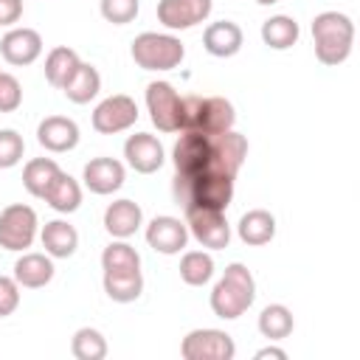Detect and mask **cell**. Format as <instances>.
<instances>
[{
  "label": "cell",
  "mask_w": 360,
  "mask_h": 360,
  "mask_svg": "<svg viewBox=\"0 0 360 360\" xmlns=\"http://www.w3.org/2000/svg\"><path fill=\"white\" fill-rule=\"evenodd\" d=\"M188 242V228L177 217H155L146 225V245L163 256H174L186 248Z\"/></svg>",
  "instance_id": "obj_14"
},
{
  "label": "cell",
  "mask_w": 360,
  "mask_h": 360,
  "mask_svg": "<svg viewBox=\"0 0 360 360\" xmlns=\"http://www.w3.org/2000/svg\"><path fill=\"white\" fill-rule=\"evenodd\" d=\"M59 163L56 160H51V158H34V160H28L25 163V169H22V186H25V191L31 194V197H45V191L51 188V183L59 177Z\"/></svg>",
  "instance_id": "obj_27"
},
{
  "label": "cell",
  "mask_w": 360,
  "mask_h": 360,
  "mask_svg": "<svg viewBox=\"0 0 360 360\" xmlns=\"http://www.w3.org/2000/svg\"><path fill=\"white\" fill-rule=\"evenodd\" d=\"M101 8V17L112 25H127L138 17L141 11V0H101L98 3Z\"/></svg>",
  "instance_id": "obj_34"
},
{
  "label": "cell",
  "mask_w": 360,
  "mask_h": 360,
  "mask_svg": "<svg viewBox=\"0 0 360 360\" xmlns=\"http://www.w3.org/2000/svg\"><path fill=\"white\" fill-rule=\"evenodd\" d=\"M141 222H143V211H141V205L132 202V200H115V202H110L107 211H104V228H107V233L115 236V239L132 236V233L141 228Z\"/></svg>",
  "instance_id": "obj_20"
},
{
  "label": "cell",
  "mask_w": 360,
  "mask_h": 360,
  "mask_svg": "<svg viewBox=\"0 0 360 360\" xmlns=\"http://www.w3.org/2000/svg\"><path fill=\"white\" fill-rule=\"evenodd\" d=\"M256 360H287V352L278 346H264L256 352Z\"/></svg>",
  "instance_id": "obj_39"
},
{
  "label": "cell",
  "mask_w": 360,
  "mask_h": 360,
  "mask_svg": "<svg viewBox=\"0 0 360 360\" xmlns=\"http://www.w3.org/2000/svg\"><path fill=\"white\" fill-rule=\"evenodd\" d=\"M248 158V138L239 135L236 129L211 135V160L205 172H217V174H228L236 177L242 163Z\"/></svg>",
  "instance_id": "obj_10"
},
{
  "label": "cell",
  "mask_w": 360,
  "mask_h": 360,
  "mask_svg": "<svg viewBox=\"0 0 360 360\" xmlns=\"http://www.w3.org/2000/svg\"><path fill=\"white\" fill-rule=\"evenodd\" d=\"M253 298H256L253 273L245 264L233 262V264L225 267L222 278L211 290V309H214V315H219L225 321H233L253 304Z\"/></svg>",
  "instance_id": "obj_3"
},
{
  "label": "cell",
  "mask_w": 360,
  "mask_h": 360,
  "mask_svg": "<svg viewBox=\"0 0 360 360\" xmlns=\"http://www.w3.org/2000/svg\"><path fill=\"white\" fill-rule=\"evenodd\" d=\"M214 3L211 0H160L158 3V20L169 31H186L202 20H208Z\"/></svg>",
  "instance_id": "obj_13"
},
{
  "label": "cell",
  "mask_w": 360,
  "mask_h": 360,
  "mask_svg": "<svg viewBox=\"0 0 360 360\" xmlns=\"http://www.w3.org/2000/svg\"><path fill=\"white\" fill-rule=\"evenodd\" d=\"M312 39L321 65H343L354 45V22L340 11H321L312 20Z\"/></svg>",
  "instance_id": "obj_2"
},
{
  "label": "cell",
  "mask_w": 360,
  "mask_h": 360,
  "mask_svg": "<svg viewBox=\"0 0 360 360\" xmlns=\"http://www.w3.org/2000/svg\"><path fill=\"white\" fill-rule=\"evenodd\" d=\"M37 141L48 152H70L79 143V127L68 115H48L37 127Z\"/></svg>",
  "instance_id": "obj_17"
},
{
  "label": "cell",
  "mask_w": 360,
  "mask_h": 360,
  "mask_svg": "<svg viewBox=\"0 0 360 360\" xmlns=\"http://www.w3.org/2000/svg\"><path fill=\"white\" fill-rule=\"evenodd\" d=\"M129 53L138 68L143 70H172L183 62L186 48L177 37L172 34H158V31H143L132 39Z\"/></svg>",
  "instance_id": "obj_5"
},
{
  "label": "cell",
  "mask_w": 360,
  "mask_h": 360,
  "mask_svg": "<svg viewBox=\"0 0 360 360\" xmlns=\"http://www.w3.org/2000/svg\"><path fill=\"white\" fill-rule=\"evenodd\" d=\"M135 121H138V104H135V98H129V96H124V93L107 96V98L93 110V129L101 132V135L124 132V129H129Z\"/></svg>",
  "instance_id": "obj_11"
},
{
  "label": "cell",
  "mask_w": 360,
  "mask_h": 360,
  "mask_svg": "<svg viewBox=\"0 0 360 360\" xmlns=\"http://www.w3.org/2000/svg\"><path fill=\"white\" fill-rule=\"evenodd\" d=\"M298 37H301V28H298V22H295L292 17H287V14H276V17H270V20L262 22V42H264L267 48H273V51H287V48H292V45L298 42Z\"/></svg>",
  "instance_id": "obj_25"
},
{
  "label": "cell",
  "mask_w": 360,
  "mask_h": 360,
  "mask_svg": "<svg viewBox=\"0 0 360 360\" xmlns=\"http://www.w3.org/2000/svg\"><path fill=\"white\" fill-rule=\"evenodd\" d=\"M98 90H101V76H98V70L93 68V65H87V62H82L79 68H76V73L65 82V87H62V93L68 96V101H73V104H87L90 98H96L98 96Z\"/></svg>",
  "instance_id": "obj_26"
},
{
  "label": "cell",
  "mask_w": 360,
  "mask_h": 360,
  "mask_svg": "<svg viewBox=\"0 0 360 360\" xmlns=\"http://www.w3.org/2000/svg\"><path fill=\"white\" fill-rule=\"evenodd\" d=\"M186 211V228L188 233L211 250H222L231 242V225L225 219V211L211 208H183Z\"/></svg>",
  "instance_id": "obj_9"
},
{
  "label": "cell",
  "mask_w": 360,
  "mask_h": 360,
  "mask_svg": "<svg viewBox=\"0 0 360 360\" xmlns=\"http://www.w3.org/2000/svg\"><path fill=\"white\" fill-rule=\"evenodd\" d=\"M22 17V0H0V25H14Z\"/></svg>",
  "instance_id": "obj_38"
},
{
  "label": "cell",
  "mask_w": 360,
  "mask_h": 360,
  "mask_svg": "<svg viewBox=\"0 0 360 360\" xmlns=\"http://www.w3.org/2000/svg\"><path fill=\"white\" fill-rule=\"evenodd\" d=\"M25 141L17 129H0V169H11L22 160Z\"/></svg>",
  "instance_id": "obj_35"
},
{
  "label": "cell",
  "mask_w": 360,
  "mask_h": 360,
  "mask_svg": "<svg viewBox=\"0 0 360 360\" xmlns=\"http://www.w3.org/2000/svg\"><path fill=\"white\" fill-rule=\"evenodd\" d=\"M20 307V284L14 276H0V318L11 315Z\"/></svg>",
  "instance_id": "obj_37"
},
{
  "label": "cell",
  "mask_w": 360,
  "mask_h": 360,
  "mask_svg": "<svg viewBox=\"0 0 360 360\" xmlns=\"http://www.w3.org/2000/svg\"><path fill=\"white\" fill-rule=\"evenodd\" d=\"M124 158L138 174H152L163 166V143L149 132H135L124 143Z\"/></svg>",
  "instance_id": "obj_16"
},
{
  "label": "cell",
  "mask_w": 360,
  "mask_h": 360,
  "mask_svg": "<svg viewBox=\"0 0 360 360\" xmlns=\"http://www.w3.org/2000/svg\"><path fill=\"white\" fill-rule=\"evenodd\" d=\"M22 101V87L17 82V76L11 73H0V112H14Z\"/></svg>",
  "instance_id": "obj_36"
},
{
  "label": "cell",
  "mask_w": 360,
  "mask_h": 360,
  "mask_svg": "<svg viewBox=\"0 0 360 360\" xmlns=\"http://www.w3.org/2000/svg\"><path fill=\"white\" fill-rule=\"evenodd\" d=\"M242 42H245V34L242 28L233 22V20H219V22H211L202 34V48L217 56V59H228V56H236L242 51Z\"/></svg>",
  "instance_id": "obj_19"
},
{
  "label": "cell",
  "mask_w": 360,
  "mask_h": 360,
  "mask_svg": "<svg viewBox=\"0 0 360 360\" xmlns=\"http://www.w3.org/2000/svg\"><path fill=\"white\" fill-rule=\"evenodd\" d=\"M259 6H273V3H278V0H256Z\"/></svg>",
  "instance_id": "obj_40"
},
{
  "label": "cell",
  "mask_w": 360,
  "mask_h": 360,
  "mask_svg": "<svg viewBox=\"0 0 360 360\" xmlns=\"http://www.w3.org/2000/svg\"><path fill=\"white\" fill-rule=\"evenodd\" d=\"M236 112L233 104L222 96H183V115H180V132H202V135H219L233 129Z\"/></svg>",
  "instance_id": "obj_4"
},
{
  "label": "cell",
  "mask_w": 360,
  "mask_h": 360,
  "mask_svg": "<svg viewBox=\"0 0 360 360\" xmlns=\"http://www.w3.org/2000/svg\"><path fill=\"white\" fill-rule=\"evenodd\" d=\"M39 239H42V248H45V253L51 259H68L79 248V231L68 219H51V222H45Z\"/></svg>",
  "instance_id": "obj_21"
},
{
  "label": "cell",
  "mask_w": 360,
  "mask_h": 360,
  "mask_svg": "<svg viewBox=\"0 0 360 360\" xmlns=\"http://www.w3.org/2000/svg\"><path fill=\"white\" fill-rule=\"evenodd\" d=\"M146 110L152 124L160 132H180V115H183V96L169 82H149L146 84Z\"/></svg>",
  "instance_id": "obj_8"
},
{
  "label": "cell",
  "mask_w": 360,
  "mask_h": 360,
  "mask_svg": "<svg viewBox=\"0 0 360 360\" xmlns=\"http://www.w3.org/2000/svg\"><path fill=\"white\" fill-rule=\"evenodd\" d=\"M37 211L31 205L14 202L0 211V248L6 250H25L37 239Z\"/></svg>",
  "instance_id": "obj_6"
},
{
  "label": "cell",
  "mask_w": 360,
  "mask_h": 360,
  "mask_svg": "<svg viewBox=\"0 0 360 360\" xmlns=\"http://www.w3.org/2000/svg\"><path fill=\"white\" fill-rule=\"evenodd\" d=\"M53 278V262L48 253H22L14 262V281L28 290H39Z\"/></svg>",
  "instance_id": "obj_23"
},
{
  "label": "cell",
  "mask_w": 360,
  "mask_h": 360,
  "mask_svg": "<svg viewBox=\"0 0 360 360\" xmlns=\"http://www.w3.org/2000/svg\"><path fill=\"white\" fill-rule=\"evenodd\" d=\"M124 163L115 160V158H93L90 163H84V186L93 191V194H112L124 186Z\"/></svg>",
  "instance_id": "obj_18"
},
{
  "label": "cell",
  "mask_w": 360,
  "mask_h": 360,
  "mask_svg": "<svg viewBox=\"0 0 360 360\" xmlns=\"http://www.w3.org/2000/svg\"><path fill=\"white\" fill-rule=\"evenodd\" d=\"M79 65H82V59H79V53H76L73 48H68V45H56V48L45 56V79H48V84L62 90L65 82L76 73Z\"/></svg>",
  "instance_id": "obj_29"
},
{
  "label": "cell",
  "mask_w": 360,
  "mask_h": 360,
  "mask_svg": "<svg viewBox=\"0 0 360 360\" xmlns=\"http://www.w3.org/2000/svg\"><path fill=\"white\" fill-rule=\"evenodd\" d=\"M53 211L59 214H73L79 205H82V186L68 174V172H59V177L51 183V188L45 191L42 197Z\"/></svg>",
  "instance_id": "obj_28"
},
{
  "label": "cell",
  "mask_w": 360,
  "mask_h": 360,
  "mask_svg": "<svg viewBox=\"0 0 360 360\" xmlns=\"http://www.w3.org/2000/svg\"><path fill=\"white\" fill-rule=\"evenodd\" d=\"M101 281H104L107 298H112L118 304H129V301L141 298V292H143L141 270H104Z\"/></svg>",
  "instance_id": "obj_24"
},
{
  "label": "cell",
  "mask_w": 360,
  "mask_h": 360,
  "mask_svg": "<svg viewBox=\"0 0 360 360\" xmlns=\"http://www.w3.org/2000/svg\"><path fill=\"white\" fill-rule=\"evenodd\" d=\"M172 160L177 174H194V172H205L208 160H211V135L202 132H180L174 149H172Z\"/></svg>",
  "instance_id": "obj_12"
},
{
  "label": "cell",
  "mask_w": 360,
  "mask_h": 360,
  "mask_svg": "<svg viewBox=\"0 0 360 360\" xmlns=\"http://www.w3.org/2000/svg\"><path fill=\"white\" fill-rule=\"evenodd\" d=\"M233 180L236 177L217 174V172L177 174L174 177V197H177V202H183V208L225 211L233 200Z\"/></svg>",
  "instance_id": "obj_1"
},
{
  "label": "cell",
  "mask_w": 360,
  "mask_h": 360,
  "mask_svg": "<svg viewBox=\"0 0 360 360\" xmlns=\"http://www.w3.org/2000/svg\"><path fill=\"white\" fill-rule=\"evenodd\" d=\"M70 354L76 360H104L107 357V340L98 329L82 326V329H76V335L70 340Z\"/></svg>",
  "instance_id": "obj_32"
},
{
  "label": "cell",
  "mask_w": 360,
  "mask_h": 360,
  "mask_svg": "<svg viewBox=\"0 0 360 360\" xmlns=\"http://www.w3.org/2000/svg\"><path fill=\"white\" fill-rule=\"evenodd\" d=\"M292 326H295L292 312L284 304H267L259 315V332L267 340H284L292 332Z\"/></svg>",
  "instance_id": "obj_30"
},
{
  "label": "cell",
  "mask_w": 360,
  "mask_h": 360,
  "mask_svg": "<svg viewBox=\"0 0 360 360\" xmlns=\"http://www.w3.org/2000/svg\"><path fill=\"white\" fill-rule=\"evenodd\" d=\"M101 270H141V256L124 239L110 242L101 253Z\"/></svg>",
  "instance_id": "obj_33"
},
{
  "label": "cell",
  "mask_w": 360,
  "mask_h": 360,
  "mask_svg": "<svg viewBox=\"0 0 360 360\" xmlns=\"http://www.w3.org/2000/svg\"><path fill=\"white\" fill-rule=\"evenodd\" d=\"M183 360H233L236 343L222 329H191L180 343Z\"/></svg>",
  "instance_id": "obj_7"
},
{
  "label": "cell",
  "mask_w": 360,
  "mask_h": 360,
  "mask_svg": "<svg viewBox=\"0 0 360 360\" xmlns=\"http://www.w3.org/2000/svg\"><path fill=\"white\" fill-rule=\"evenodd\" d=\"M236 233H239V239L245 245L262 248L276 236V217L270 211H264V208H250V211H245L239 217Z\"/></svg>",
  "instance_id": "obj_22"
},
{
  "label": "cell",
  "mask_w": 360,
  "mask_h": 360,
  "mask_svg": "<svg viewBox=\"0 0 360 360\" xmlns=\"http://www.w3.org/2000/svg\"><path fill=\"white\" fill-rule=\"evenodd\" d=\"M214 276V259L205 250H186L180 259V278L188 287H202Z\"/></svg>",
  "instance_id": "obj_31"
},
{
  "label": "cell",
  "mask_w": 360,
  "mask_h": 360,
  "mask_svg": "<svg viewBox=\"0 0 360 360\" xmlns=\"http://www.w3.org/2000/svg\"><path fill=\"white\" fill-rule=\"evenodd\" d=\"M0 53H3V59L8 62V65H14V68H22V65H31V62H37L39 59V53H42V37H39V31H34V28H11L3 39H0Z\"/></svg>",
  "instance_id": "obj_15"
}]
</instances>
